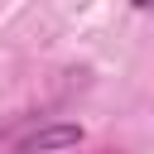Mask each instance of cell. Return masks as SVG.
Returning a JSON list of instances; mask_svg holds the SVG:
<instances>
[{"instance_id":"cell-1","label":"cell","mask_w":154,"mask_h":154,"mask_svg":"<svg viewBox=\"0 0 154 154\" xmlns=\"http://www.w3.org/2000/svg\"><path fill=\"white\" fill-rule=\"evenodd\" d=\"M82 144V125H72V120H48V125H38L34 135H24L19 144H14V154H63V149H77Z\"/></svg>"},{"instance_id":"cell-2","label":"cell","mask_w":154,"mask_h":154,"mask_svg":"<svg viewBox=\"0 0 154 154\" xmlns=\"http://www.w3.org/2000/svg\"><path fill=\"white\" fill-rule=\"evenodd\" d=\"M130 5H135V10H149V0H130Z\"/></svg>"}]
</instances>
